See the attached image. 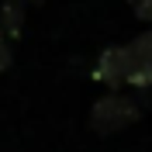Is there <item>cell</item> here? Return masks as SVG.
<instances>
[{
  "mask_svg": "<svg viewBox=\"0 0 152 152\" xmlns=\"http://www.w3.org/2000/svg\"><path fill=\"white\" fill-rule=\"evenodd\" d=\"M21 4H42V0H21Z\"/></svg>",
  "mask_w": 152,
  "mask_h": 152,
  "instance_id": "obj_7",
  "label": "cell"
},
{
  "mask_svg": "<svg viewBox=\"0 0 152 152\" xmlns=\"http://www.w3.org/2000/svg\"><path fill=\"white\" fill-rule=\"evenodd\" d=\"M128 7L135 10V18H142V21H152V0H128Z\"/></svg>",
  "mask_w": 152,
  "mask_h": 152,
  "instance_id": "obj_5",
  "label": "cell"
},
{
  "mask_svg": "<svg viewBox=\"0 0 152 152\" xmlns=\"http://www.w3.org/2000/svg\"><path fill=\"white\" fill-rule=\"evenodd\" d=\"M21 28H24V4L21 0H4V7H0V38L4 42L21 38Z\"/></svg>",
  "mask_w": 152,
  "mask_h": 152,
  "instance_id": "obj_4",
  "label": "cell"
},
{
  "mask_svg": "<svg viewBox=\"0 0 152 152\" xmlns=\"http://www.w3.org/2000/svg\"><path fill=\"white\" fill-rule=\"evenodd\" d=\"M10 62H14V52H10V45L0 38V73H4V69H10Z\"/></svg>",
  "mask_w": 152,
  "mask_h": 152,
  "instance_id": "obj_6",
  "label": "cell"
},
{
  "mask_svg": "<svg viewBox=\"0 0 152 152\" xmlns=\"http://www.w3.org/2000/svg\"><path fill=\"white\" fill-rule=\"evenodd\" d=\"M128 56V86L149 90L152 86V31H142L138 38H132L124 45Z\"/></svg>",
  "mask_w": 152,
  "mask_h": 152,
  "instance_id": "obj_2",
  "label": "cell"
},
{
  "mask_svg": "<svg viewBox=\"0 0 152 152\" xmlns=\"http://www.w3.org/2000/svg\"><path fill=\"white\" fill-rule=\"evenodd\" d=\"M142 118V104L128 94H107L100 97L94 107H90V128L97 135H114V132H124V128H132L135 121Z\"/></svg>",
  "mask_w": 152,
  "mask_h": 152,
  "instance_id": "obj_1",
  "label": "cell"
},
{
  "mask_svg": "<svg viewBox=\"0 0 152 152\" xmlns=\"http://www.w3.org/2000/svg\"><path fill=\"white\" fill-rule=\"evenodd\" d=\"M94 80L104 83V86H111V94L121 90V86H128V56H124V45H111V48H104V52L97 56Z\"/></svg>",
  "mask_w": 152,
  "mask_h": 152,
  "instance_id": "obj_3",
  "label": "cell"
}]
</instances>
